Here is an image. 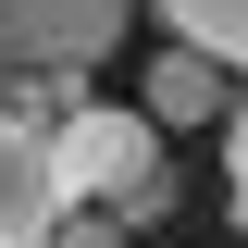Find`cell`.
<instances>
[{
	"label": "cell",
	"instance_id": "cell-1",
	"mask_svg": "<svg viewBox=\"0 0 248 248\" xmlns=\"http://www.w3.org/2000/svg\"><path fill=\"white\" fill-rule=\"evenodd\" d=\"M62 161V199L75 211H112V223H161L174 211V161H161V124L149 112H112V99H75L50 137Z\"/></svg>",
	"mask_w": 248,
	"mask_h": 248
},
{
	"label": "cell",
	"instance_id": "cell-2",
	"mask_svg": "<svg viewBox=\"0 0 248 248\" xmlns=\"http://www.w3.org/2000/svg\"><path fill=\"white\" fill-rule=\"evenodd\" d=\"M137 0H0V62L25 75H87V62L124 50Z\"/></svg>",
	"mask_w": 248,
	"mask_h": 248
},
{
	"label": "cell",
	"instance_id": "cell-3",
	"mask_svg": "<svg viewBox=\"0 0 248 248\" xmlns=\"http://www.w3.org/2000/svg\"><path fill=\"white\" fill-rule=\"evenodd\" d=\"M62 161H50V124L0 112V248H50L62 236Z\"/></svg>",
	"mask_w": 248,
	"mask_h": 248
},
{
	"label": "cell",
	"instance_id": "cell-4",
	"mask_svg": "<svg viewBox=\"0 0 248 248\" xmlns=\"http://www.w3.org/2000/svg\"><path fill=\"white\" fill-rule=\"evenodd\" d=\"M223 112H236V75H223L211 50L174 37V50L149 62V124H223Z\"/></svg>",
	"mask_w": 248,
	"mask_h": 248
},
{
	"label": "cell",
	"instance_id": "cell-5",
	"mask_svg": "<svg viewBox=\"0 0 248 248\" xmlns=\"http://www.w3.org/2000/svg\"><path fill=\"white\" fill-rule=\"evenodd\" d=\"M149 13H161L174 37H186V50H211L223 75L248 87V0H149Z\"/></svg>",
	"mask_w": 248,
	"mask_h": 248
},
{
	"label": "cell",
	"instance_id": "cell-6",
	"mask_svg": "<svg viewBox=\"0 0 248 248\" xmlns=\"http://www.w3.org/2000/svg\"><path fill=\"white\" fill-rule=\"evenodd\" d=\"M223 186H236L223 211H236V236H248V87H236V112H223Z\"/></svg>",
	"mask_w": 248,
	"mask_h": 248
},
{
	"label": "cell",
	"instance_id": "cell-7",
	"mask_svg": "<svg viewBox=\"0 0 248 248\" xmlns=\"http://www.w3.org/2000/svg\"><path fill=\"white\" fill-rule=\"evenodd\" d=\"M124 236H137V223H112V211H62L50 248H124Z\"/></svg>",
	"mask_w": 248,
	"mask_h": 248
}]
</instances>
